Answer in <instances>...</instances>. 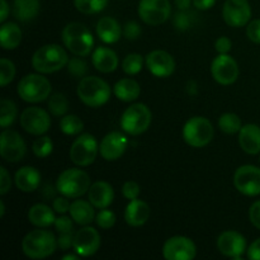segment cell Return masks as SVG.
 <instances>
[{"instance_id": "4fadbf2b", "label": "cell", "mask_w": 260, "mask_h": 260, "mask_svg": "<svg viewBox=\"0 0 260 260\" xmlns=\"http://www.w3.org/2000/svg\"><path fill=\"white\" fill-rule=\"evenodd\" d=\"M20 124L28 134L41 136L46 134L51 126V118L47 112L38 107H29L23 111Z\"/></svg>"}, {"instance_id": "9f6ffc18", "label": "cell", "mask_w": 260, "mask_h": 260, "mask_svg": "<svg viewBox=\"0 0 260 260\" xmlns=\"http://www.w3.org/2000/svg\"><path fill=\"white\" fill-rule=\"evenodd\" d=\"M5 213V206H4V202L3 201H0V217H3Z\"/></svg>"}, {"instance_id": "f907efd6", "label": "cell", "mask_w": 260, "mask_h": 260, "mask_svg": "<svg viewBox=\"0 0 260 260\" xmlns=\"http://www.w3.org/2000/svg\"><path fill=\"white\" fill-rule=\"evenodd\" d=\"M216 50H217L218 53H228L229 51L233 47V43H231V40L228 37H220L217 41H216Z\"/></svg>"}, {"instance_id": "1f68e13d", "label": "cell", "mask_w": 260, "mask_h": 260, "mask_svg": "<svg viewBox=\"0 0 260 260\" xmlns=\"http://www.w3.org/2000/svg\"><path fill=\"white\" fill-rule=\"evenodd\" d=\"M17 106L9 99H3L0 103V126L7 128L17 118Z\"/></svg>"}, {"instance_id": "9a60e30c", "label": "cell", "mask_w": 260, "mask_h": 260, "mask_svg": "<svg viewBox=\"0 0 260 260\" xmlns=\"http://www.w3.org/2000/svg\"><path fill=\"white\" fill-rule=\"evenodd\" d=\"M197 249L194 243L185 236H173L168 239L162 248V255L167 260H190L196 258Z\"/></svg>"}, {"instance_id": "db71d44e", "label": "cell", "mask_w": 260, "mask_h": 260, "mask_svg": "<svg viewBox=\"0 0 260 260\" xmlns=\"http://www.w3.org/2000/svg\"><path fill=\"white\" fill-rule=\"evenodd\" d=\"M2 2V15H0V22H4L9 14V5H8L7 0H0Z\"/></svg>"}, {"instance_id": "836d02e7", "label": "cell", "mask_w": 260, "mask_h": 260, "mask_svg": "<svg viewBox=\"0 0 260 260\" xmlns=\"http://www.w3.org/2000/svg\"><path fill=\"white\" fill-rule=\"evenodd\" d=\"M61 131L69 136H74V135H79L84 129V123L78 116L75 114H69L65 116L60 122Z\"/></svg>"}, {"instance_id": "8992f818", "label": "cell", "mask_w": 260, "mask_h": 260, "mask_svg": "<svg viewBox=\"0 0 260 260\" xmlns=\"http://www.w3.org/2000/svg\"><path fill=\"white\" fill-rule=\"evenodd\" d=\"M151 118V112L145 104H132L122 114L121 127L126 134L137 136V135L144 134L149 128Z\"/></svg>"}, {"instance_id": "d590c367", "label": "cell", "mask_w": 260, "mask_h": 260, "mask_svg": "<svg viewBox=\"0 0 260 260\" xmlns=\"http://www.w3.org/2000/svg\"><path fill=\"white\" fill-rule=\"evenodd\" d=\"M48 109H50L51 113L56 117H61L68 112L69 109V103L68 99L63 94H53L52 96L48 101Z\"/></svg>"}, {"instance_id": "52a82bcc", "label": "cell", "mask_w": 260, "mask_h": 260, "mask_svg": "<svg viewBox=\"0 0 260 260\" xmlns=\"http://www.w3.org/2000/svg\"><path fill=\"white\" fill-rule=\"evenodd\" d=\"M18 94L28 103H38L50 96L51 83L42 75L29 74L18 84Z\"/></svg>"}, {"instance_id": "f5cc1de1", "label": "cell", "mask_w": 260, "mask_h": 260, "mask_svg": "<svg viewBox=\"0 0 260 260\" xmlns=\"http://www.w3.org/2000/svg\"><path fill=\"white\" fill-rule=\"evenodd\" d=\"M216 0H193V4L197 9L200 10H207L215 5Z\"/></svg>"}, {"instance_id": "9c48e42d", "label": "cell", "mask_w": 260, "mask_h": 260, "mask_svg": "<svg viewBox=\"0 0 260 260\" xmlns=\"http://www.w3.org/2000/svg\"><path fill=\"white\" fill-rule=\"evenodd\" d=\"M99 147L95 137L89 134L80 135L71 145L70 159L79 167H88L94 162Z\"/></svg>"}, {"instance_id": "f546056e", "label": "cell", "mask_w": 260, "mask_h": 260, "mask_svg": "<svg viewBox=\"0 0 260 260\" xmlns=\"http://www.w3.org/2000/svg\"><path fill=\"white\" fill-rule=\"evenodd\" d=\"M114 95L122 102H132L137 99L141 93L139 83L134 79H121L113 88Z\"/></svg>"}, {"instance_id": "4316f807", "label": "cell", "mask_w": 260, "mask_h": 260, "mask_svg": "<svg viewBox=\"0 0 260 260\" xmlns=\"http://www.w3.org/2000/svg\"><path fill=\"white\" fill-rule=\"evenodd\" d=\"M41 9L40 0H14L13 13L20 22H29L38 15Z\"/></svg>"}, {"instance_id": "5b68a950", "label": "cell", "mask_w": 260, "mask_h": 260, "mask_svg": "<svg viewBox=\"0 0 260 260\" xmlns=\"http://www.w3.org/2000/svg\"><path fill=\"white\" fill-rule=\"evenodd\" d=\"M56 188L65 197L79 198L89 192L90 178L81 169H68L58 175Z\"/></svg>"}, {"instance_id": "5bb4252c", "label": "cell", "mask_w": 260, "mask_h": 260, "mask_svg": "<svg viewBox=\"0 0 260 260\" xmlns=\"http://www.w3.org/2000/svg\"><path fill=\"white\" fill-rule=\"evenodd\" d=\"M211 74L217 83L230 85L239 78L238 62L228 53H220L211 65Z\"/></svg>"}, {"instance_id": "3957f363", "label": "cell", "mask_w": 260, "mask_h": 260, "mask_svg": "<svg viewBox=\"0 0 260 260\" xmlns=\"http://www.w3.org/2000/svg\"><path fill=\"white\" fill-rule=\"evenodd\" d=\"M69 62L66 51L58 45H45L38 48L32 57V66L41 74H51L65 68Z\"/></svg>"}, {"instance_id": "7402d4cb", "label": "cell", "mask_w": 260, "mask_h": 260, "mask_svg": "<svg viewBox=\"0 0 260 260\" xmlns=\"http://www.w3.org/2000/svg\"><path fill=\"white\" fill-rule=\"evenodd\" d=\"M239 144L246 154L255 155L260 152V127L249 123L241 127L239 132Z\"/></svg>"}, {"instance_id": "c3c4849f", "label": "cell", "mask_w": 260, "mask_h": 260, "mask_svg": "<svg viewBox=\"0 0 260 260\" xmlns=\"http://www.w3.org/2000/svg\"><path fill=\"white\" fill-rule=\"evenodd\" d=\"M74 244V235L73 233H65L61 234L60 238L57 239V246L62 250H68L73 246Z\"/></svg>"}, {"instance_id": "4dcf8cb0", "label": "cell", "mask_w": 260, "mask_h": 260, "mask_svg": "<svg viewBox=\"0 0 260 260\" xmlns=\"http://www.w3.org/2000/svg\"><path fill=\"white\" fill-rule=\"evenodd\" d=\"M22 42V30L15 23H5L0 29V43L5 50H14Z\"/></svg>"}, {"instance_id": "681fc988", "label": "cell", "mask_w": 260, "mask_h": 260, "mask_svg": "<svg viewBox=\"0 0 260 260\" xmlns=\"http://www.w3.org/2000/svg\"><path fill=\"white\" fill-rule=\"evenodd\" d=\"M70 203H69L68 197H57L53 201V210L58 213H65L70 210Z\"/></svg>"}, {"instance_id": "ab89813d", "label": "cell", "mask_w": 260, "mask_h": 260, "mask_svg": "<svg viewBox=\"0 0 260 260\" xmlns=\"http://www.w3.org/2000/svg\"><path fill=\"white\" fill-rule=\"evenodd\" d=\"M96 225L99 226L101 229H104V230H108V229L113 228L114 223H116V215H114L112 211L106 210H101V212L96 215L95 217Z\"/></svg>"}, {"instance_id": "e0dca14e", "label": "cell", "mask_w": 260, "mask_h": 260, "mask_svg": "<svg viewBox=\"0 0 260 260\" xmlns=\"http://www.w3.org/2000/svg\"><path fill=\"white\" fill-rule=\"evenodd\" d=\"M101 246V235L93 228H83L74 235L73 248L80 256L94 255Z\"/></svg>"}, {"instance_id": "484cf974", "label": "cell", "mask_w": 260, "mask_h": 260, "mask_svg": "<svg viewBox=\"0 0 260 260\" xmlns=\"http://www.w3.org/2000/svg\"><path fill=\"white\" fill-rule=\"evenodd\" d=\"M96 33L104 43H116L121 38L122 28L116 19L111 17H104L98 20Z\"/></svg>"}, {"instance_id": "d4e9b609", "label": "cell", "mask_w": 260, "mask_h": 260, "mask_svg": "<svg viewBox=\"0 0 260 260\" xmlns=\"http://www.w3.org/2000/svg\"><path fill=\"white\" fill-rule=\"evenodd\" d=\"M41 184V174L36 168L23 167L15 173V185L22 192H33Z\"/></svg>"}, {"instance_id": "7c38bea8", "label": "cell", "mask_w": 260, "mask_h": 260, "mask_svg": "<svg viewBox=\"0 0 260 260\" xmlns=\"http://www.w3.org/2000/svg\"><path fill=\"white\" fill-rule=\"evenodd\" d=\"M234 184L243 194L254 197L260 194V169L254 165H243L234 175Z\"/></svg>"}, {"instance_id": "ba28073f", "label": "cell", "mask_w": 260, "mask_h": 260, "mask_svg": "<svg viewBox=\"0 0 260 260\" xmlns=\"http://www.w3.org/2000/svg\"><path fill=\"white\" fill-rule=\"evenodd\" d=\"M213 127L205 117H193L183 128V139L193 147H203L213 139Z\"/></svg>"}, {"instance_id": "11a10c76", "label": "cell", "mask_w": 260, "mask_h": 260, "mask_svg": "<svg viewBox=\"0 0 260 260\" xmlns=\"http://www.w3.org/2000/svg\"><path fill=\"white\" fill-rule=\"evenodd\" d=\"M175 4H177V7L179 8V9L184 10L189 7L190 0H175Z\"/></svg>"}, {"instance_id": "ffe728a7", "label": "cell", "mask_w": 260, "mask_h": 260, "mask_svg": "<svg viewBox=\"0 0 260 260\" xmlns=\"http://www.w3.org/2000/svg\"><path fill=\"white\" fill-rule=\"evenodd\" d=\"M127 144L128 141L124 135H122L121 132H111L102 140L99 151L103 159H106L107 161H113L124 154Z\"/></svg>"}, {"instance_id": "bcb514c9", "label": "cell", "mask_w": 260, "mask_h": 260, "mask_svg": "<svg viewBox=\"0 0 260 260\" xmlns=\"http://www.w3.org/2000/svg\"><path fill=\"white\" fill-rule=\"evenodd\" d=\"M123 33L127 40H136L141 35V28L136 22H128L124 25Z\"/></svg>"}, {"instance_id": "83f0119b", "label": "cell", "mask_w": 260, "mask_h": 260, "mask_svg": "<svg viewBox=\"0 0 260 260\" xmlns=\"http://www.w3.org/2000/svg\"><path fill=\"white\" fill-rule=\"evenodd\" d=\"M28 220L37 228H48L52 223H55V213L48 206L43 203H37L32 206L28 212Z\"/></svg>"}, {"instance_id": "44dd1931", "label": "cell", "mask_w": 260, "mask_h": 260, "mask_svg": "<svg viewBox=\"0 0 260 260\" xmlns=\"http://www.w3.org/2000/svg\"><path fill=\"white\" fill-rule=\"evenodd\" d=\"M113 188L107 182H96L89 188V201L94 207L103 210L109 207L113 202Z\"/></svg>"}, {"instance_id": "2e32d148", "label": "cell", "mask_w": 260, "mask_h": 260, "mask_svg": "<svg viewBox=\"0 0 260 260\" xmlns=\"http://www.w3.org/2000/svg\"><path fill=\"white\" fill-rule=\"evenodd\" d=\"M222 17L230 27H244L250 20V4L248 0H226L223 4Z\"/></svg>"}, {"instance_id": "30bf717a", "label": "cell", "mask_w": 260, "mask_h": 260, "mask_svg": "<svg viewBox=\"0 0 260 260\" xmlns=\"http://www.w3.org/2000/svg\"><path fill=\"white\" fill-rule=\"evenodd\" d=\"M172 13L169 0H141L139 15L146 24L159 25L167 22Z\"/></svg>"}, {"instance_id": "ac0fdd59", "label": "cell", "mask_w": 260, "mask_h": 260, "mask_svg": "<svg viewBox=\"0 0 260 260\" xmlns=\"http://www.w3.org/2000/svg\"><path fill=\"white\" fill-rule=\"evenodd\" d=\"M146 66L152 75L157 78H168L175 70V61L170 53L156 50L146 56Z\"/></svg>"}, {"instance_id": "8fae6325", "label": "cell", "mask_w": 260, "mask_h": 260, "mask_svg": "<svg viewBox=\"0 0 260 260\" xmlns=\"http://www.w3.org/2000/svg\"><path fill=\"white\" fill-rule=\"evenodd\" d=\"M27 146L23 137L13 129H4L0 135V154L9 162H18L25 156Z\"/></svg>"}, {"instance_id": "d6a6232c", "label": "cell", "mask_w": 260, "mask_h": 260, "mask_svg": "<svg viewBox=\"0 0 260 260\" xmlns=\"http://www.w3.org/2000/svg\"><path fill=\"white\" fill-rule=\"evenodd\" d=\"M218 127L222 132L228 135H234L240 132L241 129V119L235 113H225L218 119Z\"/></svg>"}, {"instance_id": "60d3db41", "label": "cell", "mask_w": 260, "mask_h": 260, "mask_svg": "<svg viewBox=\"0 0 260 260\" xmlns=\"http://www.w3.org/2000/svg\"><path fill=\"white\" fill-rule=\"evenodd\" d=\"M68 66L69 73L73 76H75V78H83V76H85L86 73H88V65H86L85 61L81 60V58H71L68 62Z\"/></svg>"}, {"instance_id": "f1b7e54d", "label": "cell", "mask_w": 260, "mask_h": 260, "mask_svg": "<svg viewBox=\"0 0 260 260\" xmlns=\"http://www.w3.org/2000/svg\"><path fill=\"white\" fill-rule=\"evenodd\" d=\"M69 212H70L71 217H73V220L75 221L76 223L84 226L91 223V221L94 220V216H95L94 215L93 205L90 203V201L86 202V201L83 200L74 201V202L71 203Z\"/></svg>"}, {"instance_id": "b9f144b4", "label": "cell", "mask_w": 260, "mask_h": 260, "mask_svg": "<svg viewBox=\"0 0 260 260\" xmlns=\"http://www.w3.org/2000/svg\"><path fill=\"white\" fill-rule=\"evenodd\" d=\"M122 193H123L124 197L129 201L137 200V197L140 196V185L136 182H126L122 187Z\"/></svg>"}, {"instance_id": "ee69618b", "label": "cell", "mask_w": 260, "mask_h": 260, "mask_svg": "<svg viewBox=\"0 0 260 260\" xmlns=\"http://www.w3.org/2000/svg\"><path fill=\"white\" fill-rule=\"evenodd\" d=\"M71 218L66 217V216H61V217L56 218L55 221L56 230H57L60 234L73 233V221H71Z\"/></svg>"}, {"instance_id": "7dc6e473", "label": "cell", "mask_w": 260, "mask_h": 260, "mask_svg": "<svg viewBox=\"0 0 260 260\" xmlns=\"http://www.w3.org/2000/svg\"><path fill=\"white\" fill-rule=\"evenodd\" d=\"M249 217H250L251 223L260 230V201H256L251 205L249 210Z\"/></svg>"}, {"instance_id": "f35d334b", "label": "cell", "mask_w": 260, "mask_h": 260, "mask_svg": "<svg viewBox=\"0 0 260 260\" xmlns=\"http://www.w3.org/2000/svg\"><path fill=\"white\" fill-rule=\"evenodd\" d=\"M15 66L8 58L0 60V85L7 86L14 79Z\"/></svg>"}, {"instance_id": "603a6c76", "label": "cell", "mask_w": 260, "mask_h": 260, "mask_svg": "<svg viewBox=\"0 0 260 260\" xmlns=\"http://www.w3.org/2000/svg\"><path fill=\"white\" fill-rule=\"evenodd\" d=\"M150 217V207L146 202L134 200L128 203L124 211V220L132 228H139L146 223Z\"/></svg>"}, {"instance_id": "e575fe53", "label": "cell", "mask_w": 260, "mask_h": 260, "mask_svg": "<svg viewBox=\"0 0 260 260\" xmlns=\"http://www.w3.org/2000/svg\"><path fill=\"white\" fill-rule=\"evenodd\" d=\"M74 3L83 14H96L108 5V0H74Z\"/></svg>"}, {"instance_id": "277c9868", "label": "cell", "mask_w": 260, "mask_h": 260, "mask_svg": "<svg viewBox=\"0 0 260 260\" xmlns=\"http://www.w3.org/2000/svg\"><path fill=\"white\" fill-rule=\"evenodd\" d=\"M78 96L86 106L98 108L111 98V86L98 76H85L78 85Z\"/></svg>"}, {"instance_id": "f6af8a7d", "label": "cell", "mask_w": 260, "mask_h": 260, "mask_svg": "<svg viewBox=\"0 0 260 260\" xmlns=\"http://www.w3.org/2000/svg\"><path fill=\"white\" fill-rule=\"evenodd\" d=\"M12 187V180H10V175L8 170L4 167L0 168V194H7Z\"/></svg>"}, {"instance_id": "d6986e66", "label": "cell", "mask_w": 260, "mask_h": 260, "mask_svg": "<svg viewBox=\"0 0 260 260\" xmlns=\"http://www.w3.org/2000/svg\"><path fill=\"white\" fill-rule=\"evenodd\" d=\"M217 248L221 254L239 259L246 250V240L236 231H225L217 239Z\"/></svg>"}, {"instance_id": "7a4b0ae2", "label": "cell", "mask_w": 260, "mask_h": 260, "mask_svg": "<svg viewBox=\"0 0 260 260\" xmlns=\"http://www.w3.org/2000/svg\"><path fill=\"white\" fill-rule=\"evenodd\" d=\"M57 239L51 231L35 230L28 233L22 241L23 253L30 259H43L55 253Z\"/></svg>"}, {"instance_id": "6da1fadb", "label": "cell", "mask_w": 260, "mask_h": 260, "mask_svg": "<svg viewBox=\"0 0 260 260\" xmlns=\"http://www.w3.org/2000/svg\"><path fill=\"white\" fill-rule=\"evenodd\" d=\"M63 45L71 53L85 57L91 53L94 46V38L88 27L78 22L69 23L62 30Z\"/></svg>"}, {"instance_id": "8d00e7d4", "label": "cell", "mask_w": 260, "mask_h": 260, "mask_svg": "<svg viewBox=\"0 0 260 260\" xmlns=\"http://www.w3.org/2000/svg\"><path fill=\"white\" fill-rule=\"evenodd\" d=\"M122 68L128 75H136L142 69V56L139 53H129L124 57Z\"/></svg>"}, {"instance_id": "816d5d0a", "label": "cell", "mask_w": 260, "mask_h": 260, "mask_svg": "<svg viewBox=\"0 0 260 260\" xmlns=\"http://www.w3.org/2000/svg\"><path fill=\"white\" fill-rule=\"evenodd\" d=\"M248 258L251 260H260V239L254 241L248 249Z\"/></svg>"}, {"instance_id": "74e56055", "label": "cell", "mask_w": 260, "mask_h": 260, "mask_svg": "<svg viewBox=\"0 0 260 260\" xmlns=\"http://www.w3.org/2000/svg\"><path fill=\"white\" fill-rule=\"evenodd\" d=\"M32 150L37 157H47L53 150L52 140L47 136L40 137L33 142Z\"/></svg>"}, {"instance_id": "7bdbcfd3", "label": "cell", "mask_w": 260, "mask_h": 260, "mask_svg": "<svg viewBox=\"0 0 260 260\" xmlns=\"http://www.w3.org/2000/svg\"><path fill=\"white\" fill-rule=\"evenodd\" d=\"M246 35L251 42L260 43V19H255L249 23L248 28H246Z\"/></svg>"}, {"instance_id": "cb8c5ba5", "label": "cell", "mask_w": 260, "mask_h": 260, "mask_svg": "<svg viewBox=\"0 0 260 260\" xmlns=\"http://www.w3.org/2000/svg\"><path fill=\"white\" fill-rule=\"evenodd\" d=\"M94 68L104 74L112 73L118 66V57L114 51L107 47H98L91 56Z\"/></svg>"}, {"instance_id": "6f0895ef", "label": "cell", "mask_w": 260, "mask_h": 260, "mask_svg": "<svg viewBox=\"0 0 260 260\" xmlns=\"http://www.w3.org/2000/svg\"><path fill=\"white\" fill-rule=\"evenodd\" d=\"M79 255V254H78ZM78 255H73V254H69V255H65L63 256V260H76L78 259Z\"/></svg>"}]
</instances>
